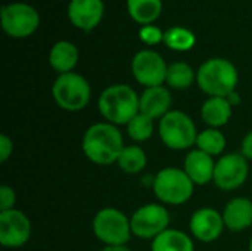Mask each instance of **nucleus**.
<instances>
[{
	"instance_id": "1",
	"label": "nucleus",
	"mask_w": 252,
	"mask_h": 251,
	"mask_svg": "<svg viewBox=\"0 0 252 251\" xmlns=\"http://www.w3.org/2000/svg\"><path fill=\"white\" fill-rule=\"evenodd\" d=\"M81 148L92 163L108 166L118 161V157L124 149V139L117 126L108 121L96 123L86 130Z\"/></svg>"
},
{
	"instance_id": "2",
	"label": "nucleus",
	"mask_w": 252,
	"mask_h": 251,
	"mask_svg": "<svg viewBox=\"0 0 252 251\" xmlns=\"http://www.w3.org/2000/svg\"><path fill=\"white\" fill-rule=\"evenodd\" d=\"M140 96L127 84H112L106 87L97 101L102 117L114 126H127L140 112Z\"/></svg>"
},
{
	"instance_id": "3",
	"label": "nucleus",
	"mask_w": 252,
	"mask_h": 251,
	"mask_svg": "<svg viewBox=\"0 0 252 251\" xmlns=\"http://www.w3.org/2000/svg\"><path fill=\"white\" fill-rule=\"evenodd\" d=\"M238 80L239 74L236 67L224 58L205 61L196 72V83L199 89L210 95V98H227L235 92Z\"/></svg>"
},
{
	"instance_id": "4",
	"label": "nucleus",
	"mask_w": 252,
	"mask_h": 251,
	"mask_svg": "<svg viewBox=\"0 0 252 251\" xmlns=\"http://www.w3.org/2000/svg\"><path fill=\"white\" fill-rule=\"evenodd\" d=\"M154 192L161 203L170 206H182L193 195L195 183L183 169L165 167L154 178Z\"/></svg>"
},
{
	"instance_id": "5",
	"label": "nucleus",
	"mask_w": 252,
	"mask_h": 251,
	"mask_svg": "<svg viewBox=\"0 0 252 251\" xmlns=\"http://www.w3.org/2000/svg\"><path fill=\"white\" fill-rule=\"evenodd\" d=\"M52 95L59 108L68 112H77L89 105L92 89L83 75L77 72H66L59 74L55 80Z\"/></svg>"
},
{
	"instance_id": "6",
	"label": "nucleus",
	"mask_w": 252,
	"mask_h": 251,
	"mask_svg": "<svg viewBox=\"0 0 252 251\" xmlns=\"http://www.w3.org/2000/svg\"><path fill=\"white\" fill-rule=\"evenodd\" d=\"M93 232L106 247L127 246L133 232L130 219L120 210L106 207L96 213L93 219Z\"/></svg>"
},
{
	"instance_id": "7",
	"label": "nucleus",
	"mask_w": 252,
	"mask_h": 251,
	"mask_svg": "<svg viewBox=\"0 0 252 251\" xmlns=\"http://www.w3.org/2000/svg\"><path fill=\"white\" fill-rule=\"evenodd\" d=\"M158 133L165 146L176 151L189 149L196 143L198 132L193 120L183 111H170L159 120Z\"/></svg>"
},
{
	"instance_id": "8",
	"label": "nucleus",
	"mask_w": 252,
	"mask_h": 251,
	"mask_svg": "<svg viewBox=\"0 0 252 251\" xmlns=\"http://www.w3.org/2000/svg\"><path fill=\"white\" fill-rule=\"evenodd\" d=\"M38 24L40 15L31 4L10 3L1 7V27L10 37H28L35 33Z\"/></svg>"
},
{
	"instance_id": "9",
	"label": "nucleus",
	"mask_w": 252,
	"mask_h": 251,
	"mask_svg": "<svg viewBox=\"0 0 252 251\" xmlns=\"http://www.w3.org/2000/svg\"><path fill=\"white\" fill-rule=\"evenodd\" d=\"M131 232L142 240H155L164 231L168 229L170 215L161 204H146L137 209L131 219Z\"/></svg>"
},
{
	"instance_id": "10",
	"label": "nucleus",
	"mask_w": 252,
	"mask_h": 251,
	"mask_svg": "<svg viewBox=\"0 0 252 251\" xmlns=\"http://www.w3.org/2000/svg\"><path fill=\"white\" fill-rule=\"evenodd\" d=\"M167 70L168 65L162 56L154 50H140L131 61V71L134 78L146 89L162 86L167 78Z\"/></svg>"
},
{
	"instance_id": "11",
	"label": "nucleus",
	"mask_w": 252,
	"mask_h": 251,
	"mask_svg": "<svg viewBox=\"0 0 252 251\" xmlns=\"http://www.w3.org/2000/svg\"><path fill=\"white\" fill-rule=\"evenodd\" d=\"M248 160L242 154H226L216 161L214 183L221 191H233L242 186L248 178Z\"/></svg>"
},
{
	"instance_id": "12",
	"label": "nucleus",
	"mask_w": 252,
	"mask_h": 251,
	"mask_svg": "<svg viewBox=\"0 0 252 251\" xmlns=\"http://www.w3.org/2000/svg\"><path fill=\"white\" fill-rule=\"evenodd\" d=\"M31 237V223L18 209L0 212V243L3 247H22Z\"/></svg>"
},
{
	"instance_id": "13",
	"label": "nucleus",
	"mask_w": 252,
	"mask_h": 251,
	"mask_svg": "<svg viewBox=\"0 0 252 251\" xmlns=\"http://www.w3.org/2000/svg\"><path fill=\"white\" fill-rule=\"evenodd\" d=\"M189 228L192 235L201 243H213L221 237L226 226L221 213L214 209L204 207L192 215Z\"/></svg>"
},
{
	"instance_id": "14",
	"label": "nucleus",
	"mask_w": 252,
	"mask_h": 251,
	"mask_svg": "<svg viewBox=\"0 0 252 251\" xmlns=\"http://www.w3.org/2000/svg\"><path fill=\"white\" fill-rule=\"evenodd\" d=\"M105 4L102 0H71L68 6V18L77 28L92 31L103 18Z\"/></svg>"
},
{
	"instance_id": "15",
	"label": "nucleus",
	"mask_w": 252,
	"mask_h": 251,
	"mask_svg": "<svg viewBox=\"0 0 252 251\" xmlns=\"http://www.w3.org/2000/svg\"><path fill=\"white\" fill-rule=\"evenodd\" d=\"M171 93L164 86L157 87H148L140 95V104L139 109L142 114L148 115L152 120L162 118L165 114H168L171 109Z\"/></svg>"
},
{
	"instance_id": "16",
	"label": "nucleus",
	"mask_w": 252,
	"mask_h": 251,
	"mask_svg": "<svg viewBox=\"0 0 252 251\" xmlns=\"http://www.w3.org/2000/svg\"><path fill=\"white\" fill-rule=\"evenodd\" d=\"M183 170L195 185H207L214 179L216 161L211 155L199 149H193L186 155Z\"/></svg>"
},
{
	"instance_id": "17",
	"label": "nucleus",
	"mask_w": 252,
	"mask_h": 251,
	"mask_svg": "<svg viewBox=\"0 0 252 251\" xmlns=\"http://www.w3.org/2000/svg\"><path fill=\"white\" fill-rule=\"evenodd\" d=\"M224 226L232 232H241L252 225V201L244 197L233 198L223 210Z\"/></svg>"
},
{
	"instance_id": "18",
	"label": "nucleus",
	"mask_w": 252,
	"mask_h": 251,
	"mask_svg": "<svg viewBox=\"0 0 252 251\" xmlns=\"http://www.w3.org/2000/svg\"><path fill=\"white\" fill-rule=\"evenodd\" d=\"M232 107L233 105L227 98L211 96L204 102L201 108V117L211 129H219L226 126L232 118Z\"/></svg>"
},
{
	"instance_id": "19",
	"label": "nucleus",
	"mask_w": 252,
	"mask_h": 251,
	"mask_svg": "<svg viewBox=\"0 0 252 251\" xmlns=\"http://www.w3.org/2000/svg\"><path fill=\"white\" fill-rule=\"evenodd\" d=\"M49 62L59 74L72 72L78 62V49L71 41L62 40L53 44L49 53Z\"/></svg>"
},
{
	"instance_id": "20",
	"label": "nucleus",
	"mask_w": 252,
	"mask_h": 251,
	"mask_svg": "<svg viewBox=\"0 0 252 251\" xmlns=\"http://www.w3.org/2000/svg\"><path fill=\"white\" fill-rule=\"evenodd\" d=\"M152 251H195L192 238L183 231L167 229L152 240Z\"/></svg>"
},
{
	"instance_id": "21",
	"label": "nucleus",
	"mask_w": 252,
	"mask_h": 251,
	"mask_svg": "<svg viewBox=\"0 0 252 251\" xmlns=\"http://www.w3.org/2000/svg\"><path fill=\"white\" fill-rule=\"evenodd\" d=\"M127 10L136 22L142 25H149L161 15L162 1L161 0H127Z\"/></svg>"
},
{
	"instance_id": "22",
	"label": "nucleus",
	"mask_w": 252,
	"mask_h": 251,
	"mask_svg": "<svg viewBox=\"0 0 252 251\" xmlns=\"http://www.w3.org/2000/svg\"><path fill=\"white\" fill-rule=\"evenodd\" d=\"M117 163L123 172L128 175H137L146 167L148 157H146V152L140 146L130 145V146H124Z\"/></svg>"
},
{
	"instance_id": "23",
	"label": "nucleus",
	"mask_w": 252,
	"mask_h": 251,
	"mask_svg": "<svg viewBox=\"0 0 252 251\" xmlns=\"http://www.w3.org/2000/svg\"><path fill=\"white\" fill-rule=\"evenodd\" d=\"M196 80V74L192 70V67L186 62H174L168 65L167 70V78L165 83L171 89L185 90L192 86V83Z\"/></svg>"
},
{
	"instance_id": "24",
	"label": "nucleus",
	"mask_w": 252,
	"mask_h": 251,
	"mask_svg": "<svg viewBox=\"0 0 252 251\" xmlns=\"http://www.w3.org/2000/svg\"><path fill=\"white\" fill-rule=\"evenodd\" d=\"M196 149L214 157L220 155L226 148V136L219 129H205L198 133L196 138Z\"/></svg>"
},
{
	"instance_id": "25",
	"label": "nucleus",
	"mask_w": 252,
	"mask_h": 251,
	"mask_svg": "<svg viewBox=\"0 0 252 251\" xmlns=\"http://www.w3.org/2000/svg\"><path fill=\"white\" fill-rule=\"evenodd\" d=\"M164 43L173 50L186 52L195 46L196 38L195 34L185 27H173L164 33Z\"/></svg>"
},
{
	"instance_id": "26",
	"label": "nucleus",
	"mask_w": 252,
	"mask_h": 251,
	"mask_svg": "<svg viewBox=\"0 0 252 251\" xmlns=\"http://www.w3.org/2000/svg\"><path fill=\"white\" fill-rule=\"evenodd\" d=\"M152 133H154V120L142 112L134 115L127 124V135L134 142H145L152 136Z\"/></svg>"
},
{
	"instance_id": "27",
	"label": "nucleus",
	"mask_w": 252,
	"mask_h": 251,
	"mask_svg": "<svg viewBox=\"0 0 252 251\" xmlns=\"http://www.w3.org/2000/svg\"><path fill=\"white\" fill-rule=\"evenodd\" d=\"M139 37L146 44H158V43L164 41V33L152 24L143 25L140 33H139Z\"/></svg>"
},
{
	"instance_id": "28",
	"label": "nucleus",
	"mask_w": 252,
	"mask_h": 251,
	"mask_svg": "<svg viewBox=\"0 0 252 251\" xmlns=\"http://www.w3.org/2000/svg\"><path fill=\"white\" fill-rule=\"evenodd\" d=\"M15 203H16L15 191L7 185H1L0 186V212L15 209Z\"/></svg>"
},
{
	"instance_id": "29",
	"label": "nucleus",
	"mask_w": 252,
	"mask_h": 251,
	"mask_svg": "<svg viewBox=\"0 0 252 251\" xmlns=\"http://www.w3.org/2000/svg\"><path fill=\"white\" fill-rule=\"evenodd\" d=\"M13 151V142L9 136L0 135V163H6Z\"/></svg>"
},
{
	"instance_id": "30",
	"label": "nucleus",
	"mask_w": 252,
	"mask_h": 251,
	"mask_svg": "<svg viewBox=\"0 0 252 251\" xmlns=\"http://www.w3.org/2000/svg\"><path fill=\"white\" fill-rule=\"evenodd\" d=\"M241 154H242L247 160H252V130L244 138V141H242Z\"/></svg>"
},
{
	"instance_id": "31",
	"label": "nucleus",
	"mask_w": 252,
	"mask_h": 251,
	"mask_svg": "<svg viewBox=\"0 0 252 251\" xmlns=\"http://www.w3.org/2000/svg\"><path fill=\"white\" fill-rule=\"evenodd\" d=\"M99 251H131L130 249H127V246H121V247H103Z\"/></svg>"
},
{
	"instance_id": "32",
	"label": "nucleus",
	"mask_w": 252,
	"mask_h": 251,
	"mask_svg": "<svg viewBox=\"0 0 252 251\" xmlns=\"http://www.w3.org/2000/svg\"><path fill=\"white\" fill-rule=\"evenodd\" d=\"M250 251H252V237L251 240H250Z\"/></svg>"
}]
</instances>
